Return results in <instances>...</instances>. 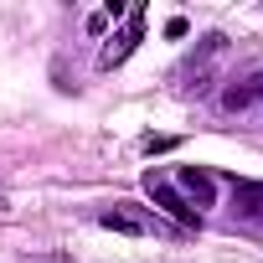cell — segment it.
I'll use <instances>...</instances> for the list:
<instances>
[{
    "label": "cell",
    "mask_w": 263,
    "mask_h": 263,
    "mask_svg": "<svg viewBox=\"0 0 263 263\" xmlns=\"http://www.w3.org/2000/svg\"><path fill=\"white\" fill-rule=\"evenodd\" d=\"M145 191H150V201H155V206H165L181 227H196V222H201V217H196V206H191V201H186V196H181L160 171H145Z\"/></svg>",
    "instance_id": "cell-1"
},
{
    "label": "cell",
    "mask_w": 263,
    "mask_h": 263,
    "mask_svg": "<svg viewBox=\"0 0 263 263\" xmlns=\"http://www.w3.org/2000/svg\"><path fill=\"white\" fill-rule=\"evenodd\" d=\"M140 36H145V11L135 6V11H129V31H124V36H114V47L103 52V67H114V62H124L129 52H135V42H140Z\"/></svg>",
    "instance_id": "cell-2"
},
{
    "label": "cell",
    "mask_w": 263,
    "mask_h": 263,
    "mask_svg": "<svg viewBox=\"0 0 263 263\" xmlns=\"http://www.w3.org/2000/svg\"><path fill=\"white\" fill-rule=\"evenodd\" d=\"M232 196H237V212L263 222V181H232Z\"/></svg>",
    "instance_id": "cell-3"
},
{
    "label": "cell",
    "mask_w": 263,
    "mask_h": 263,
    "mask_svg": "<svg viewBox=\"0 0 263 263\" xmlns=\"http://www.w3.org/2000/svg\"><path fill=\"white\" fill-rule=\"evenodd\" d=\"M181 191H186L196 206H212V191H217V186H212V176H206V171L186 165V171H181Z\"/></svg>",
    "instance_id": "cell-4"
},
{
    "label": "cell",
    "mask_w": 263,
    "mask_h": 263,
    "mask_svg": "<svg viewBox=\"0 0 263 263\" xmlns=\"http://www.w3.org/2000/svg\"><path fill=\"white\" fill-rule=\"evenodd\" d=\"M103 227H114V232H150V217L129 212V206H114V212H103Z\"/></svg>",
    "instance_id": "cell-5"
},
{
    "label": "cell",
    "mask_w": 263,
    "mask_h": 263,
    "mask_svg": "<svg viewBox=\"0 0 263 263\" xmlns=\"http://www.w3.org/2000/svg\"><path fill=\"white\" fill-rule=\"evenodd\" d=\"M258 88H263V78H253V83H237V88H227V108H248V103L258 98Z\"/></svg>",
    "instance_id": "cell-6"
}]
</instances>
